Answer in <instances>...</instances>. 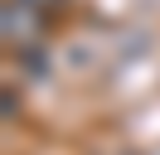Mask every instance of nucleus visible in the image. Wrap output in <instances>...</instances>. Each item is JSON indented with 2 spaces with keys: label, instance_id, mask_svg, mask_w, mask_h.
Returning <instances> with one entry per match:
<instances>
[{
  "label": "nucleus",
  "instance_id": "1",
  "mask_svg": "<svg viewBox=\"0 0 160 155\" xmlns=\"http://www.w3.org/2000/svg\"><path fill=\"white\" fill-rule=\"evenodd\" d=\"M29 5H49V0H29Z\"/></svg>",
  "mask_w": 160,
  "mask_h": 155
}]
</instances>
